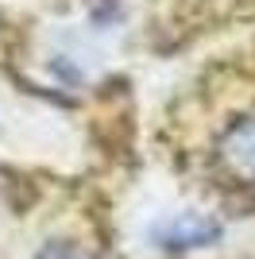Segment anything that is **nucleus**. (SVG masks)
Returning a JSON list of instances; mask_svg holds the SVG:
<instances>
[{
  "mask_svg": "<svg viewBox=\"0 0 255 259\" xmlns=\"http://www.w3.org/2000/svg\"><path fill=\"white\" fill-rule=\"evenodd\" d=\"M228 85L232 89H212V93L224 97V101H232V105H240L244 112L255 116V81L247 74H228Z\"/></svg>",
  "mask_w": 255,
  "mask_h": 259,
  "instance_id": "1",
  "label": "nucleus"
}]
</instances>
